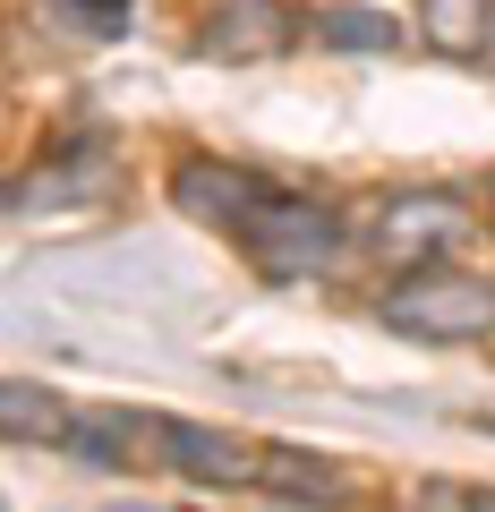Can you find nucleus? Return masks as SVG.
Returning <instances> with one entry per match:
<instances>
[{
	"mask_svg": "<svg viewBox=\"0 0 495 512\" xmlns=\"http://www.w3.org/2000/svg\"><path fill=\"white\" fill-rule=\"evenodd\" d=\"M239 239H248V256H257L274 282H308L325 274V265H342V214L316 197H282V188H257L248 197V214L231 222Z\"/></svg>",
	"mask_w": 495,
	"mask_h": 512,
	"instance_id": "1",
	"label": "nucleus"
},
{
	"mask_svg": "<svg viewBox=\"0 0 495 512\" xmlns=\"http://www.w3.org/2000/svg\"><path fill=\"white\" fill-rule=\"evenodd\" d=\"M385 325L427 333V342H478V333H495V282L453 274V265H419L402 291H385Z\"/></svg>",
	"mask_w": 495,
	"mask_h": 512,
	"instance_id": "2",
	"label": "nucleus"
},
{
	"mask_svg": "<svg viewBox=\"0 0 495 512\" xmlns=\"http://www.w3.org/2000/svg\"><path fill=\"white\" fill-rule=\"evenodd\" d=\"M60 444L86 470H171V419L154 410H69Z\"/></svg>",
	"mask_w": 495,
	"mask_h": 512,
	"instance_id": "3",
	"label": "nucleus"
},
{
	"mask_svg": "<svg viewBox=\"0 0 495 512\" xmlns=\"http://www.w3.org/2000/svg\"><path fill=\"white\" fill-rule=\"evenodd\" d=\"M461 231H470L461 197H444V188H402V197L385 205V222H376V256H393V265H427V256H444Z\"/></svg>",
	"mask_w": 495,
	"mask_h": 512,
	"instance_id": "4",
	"label": "nucleus"
},
{
	"mask_svg": "<svg viewBox=\"0 0 495 512\" xmlns=\"http://www.w3.org/2000/svg\"><path fill=\"white\" fill-rule=\"evenodd\" d=\"M282 43H291V9L282 0H214L197 52L205 60H274Z\"/></svg>",
	"mask_w": 495,
	"mask_h": 512,
	"instance_id": "5",
	"label": "nucleus"
},
{
	"mask_svg": "<svg viewBox=\"0 0 495 512\" xmlns=\"http://www.w3.org/2000/svg\"><path fill=\"white\" fill-rule=\"evenodd\" d=\"M171 470L205 478V487H248L257 478V453L222 427H197V419H171Z\"/></svg>",
	"mask_w": 495,
	"mask_h": 512,
	"instance_id": "6",
	"label": "nucleus"
},
{
	"mask_svg": "<svg viewBox=\"0 0 495 512\" xmlns=\"http://www.w3.org/2000/svg\"><path fill=\"white\" fill-rule=\"evenodd\" d=\"M257 188H265V180L222 171V163H180V171H171V205H180V214H197V222H239Z\"/></svg>",
	"mask_w": 495,
	"mask_h": 512,
	"instance_id": "7",
	"label": "nucleus"
},
{
	"mask_svg": "<svg viewBox=\"0 0 495 512\" xmlns=\"http://www.w3.org/2000/svg\"><path fill=\"white\" fill-rule=\"evenodd\" d=\"M60 436H69V410H60V393L0 376V444H60Z\"/></svg>",
	"mask_w": 495,
	"mask_h": 512,
	"instance_id": "8",
	"label": "nucleus"
},
{
	"mask_svg": "<svg viewBox=\"0 0 495 512\" xmlns=\"http://www.w3.org/2000/svg\"><path fill=\"white\" fill-rule=\"evenodd\" d=\"M316 43L325 52H402V26L385 9H316Z\"/></svg>",
	"mask_w": 495,
	"mask_h": 512,
	"instance_id": "9",
	"label": "nucleus"
},
{
	"mask_svg": "<svg viewBox=\"0 0 495 512\" xmlns=\"http://www.w3.org/2000/svg\"><path fill=\"white\" fill-rule=\"evenodd\" d=\"M427 35L444 52H478L487 43V0H427Z\"/></svg>",
	"mask_w": 495,
	"mask_h": 512,
	"instance_id": "10",
	"label": "nucleus"
},
{
	"mask_svg": "<svg viewBox=\"0 0 495 512\" xmlns=\"http://www.w3.org/2000/svg\"><path fill=\"white\" fill-rule=\"evenodd\" d=\"M257 478L282 487V495H342V478L325 461H308V453H257Z\"/></svg>",
	"mask_w": 495,
	"mask_h": 512,
	"instance_id": "11",
	"label": "nucleus"
},
{
	"mask_svg": "<svg viewBox=\"0 0 495 512\" xmlns=\"http://www.w3.org/2000/svg\"><path fill=\"white\" fill-rule=\"evenodd\" d=\"M77 180H103V146H77L69 163H52V171H35L26 180V197H86Z\"/></svg>",
	"mask_w": 495,
	"mask_h": 512,
	"instance_id": "12",
	"label": "nucleus"
},
{
	"mask_svg": "<svg viewBox=\"0 0 495 512\" xmlns=\"http://www.w3.org/2000/svg\"><path fill=\"white\" fill-rule=\"evenodd\" d=\"M419 504H461V512L478 504V512H495V495L487 487H444V478H436V487H419Z\"/></svg>",
	"mask_w": 495,
	"mask_h": 512,
	"instance_id": "13",
	"label": "nucleus"
},
{
	"mask_svg": "<svg viewBox=\"0 0 495 512\" xmlns=\"http://www.w3.org/2000/svg\"><path fill=\"white\" fill-rule=\"evenodd\" d=\"M69 9H77V18H86V26H103V35H111V26H120V18H129V0H69Z\"/></svg>",
	"mask_w": 495,
	"mask_h": 512,
	"instance_id": "14",
	"label": "nucleus"
}]
</instances>
